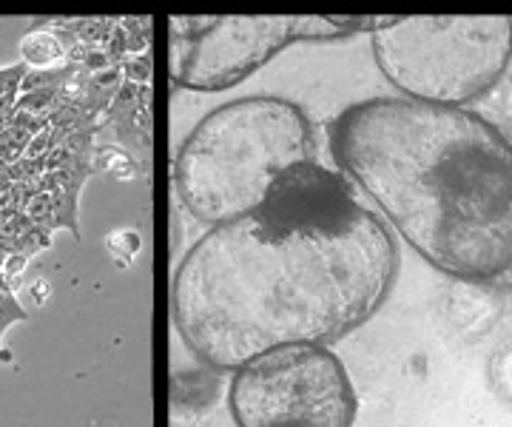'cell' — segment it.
Listing matches in <instances>:
<instances>
[{"instance_id":"cell-1","label":"cell","mask_w":512,"mask_h":427,"mask_svg":"<svg viewBox=\"0 0 512 427\" xmlns=\"http://www.w3.org/2000/svg\"><path fill=\"white\" fill-rule=\"evenodd\" d=\"M396 277L387 225L345 177L305 163L259 211L188 248L171 316L194 356L237 371L274 348L339 342L382 308Z\"/></svg>"},{"instance_id":"cell-2","label":"cell","mask_w":512,"mask_h":427,"mask_svg":"<svg viewBox=\"0 0 512 427\" xmlns=\"http://www.w3.org/2000/svg\"><path fill=\"white\" fill-rule=\"evenodd\" d=\"M330 154L441 274L493 285L512 265V143L484 114L370 97L330 123Z\"/></svg>"},{"instance_id":"cell-3","label":"cell","mask_w":512,"mask_h":427,"mask_svg":"<svg viewBox=\"0 0 512 427\" xmlns=\"http://www.w3.org/2000/svg\"><path fill=\"white\" fill-rule=\"evenodd\" d=\"M316 163L308 114L274 94H251L208 112L177 154L188 211L214 225L248 217L299 166Z\"/></svg>"},{"instance_id":"cell-4","label":"cell","mask_w":512,"mask_h":427,"mask_svg":"<svg viewBox=\"0 0 512 427\" xmlns=\"http://www.w3.org/2000/svg\"><path fill=\"white\" fill-rule=\"evenodd\" d=\"M370 46L407 100L464 109L510 72L512 18H382Z\"/></svg>"},{"instance_id":"cell-5","label":"cell","mask_w":512,"mask_h":427,"mask_svg":"<svg viewBox=\"0 0 512 427\" xmlns=\"http://www.w3.org/2000/svg\"><path fill=\"white\" fill-rule=\"evenodd\" d=\"M382 18H171L168 77L191 92H225L299 40H345Z\"/></svg>"},{"instance_id":"cell-6","label":"cell","mask_w":512,"mask_h":427,"mask_svg":"<svg viewBox=\"0 0 512 427\" xmlns=\"http://www.w3.org/2000/svg\"><path fill=\"white\" fill-rule=\"evenodd\" d=\"M228 405L237 427H353L356 393L322 345H285L234 371Z\"/></svg>"},{"instance_id":"cell-7","label":"cell","mask_w":512,"mask_h":427,"mask_svg":"<svg viewBox=\"0 0 512 427\" xmlns=\"http://www.w3.org/2000/svg\"><path fill=\"white\" fill-rule=\"evenodd\" d=\"M501 311H504L501 291H495L493 285H484V282H458L447 299L450 328L470 342L490 336L501 319Z\"/></svg>"},{"instance_id":"cell-8","label":"cell","mask_w":512,"mask_h":427,"mask_svg":"<svg viewBox=\"0 0 512 427\" xmlns=\"http://www.w3.org/2000/svg\"><path fill=\"white\" fill-rule=\"evenodd\" d=\"M20 55L29 69H55V63H60L66 52L52 29L35 26L26 38L20 40Z\"/></svg>"},{"instance_id":"cell-9","label":"cell","mask_w":512,"mask_h":427,"mask_svg":"<svg viewBox=\"0 0 512 427\" xmlns=\"http://www.w3.org/2000/svg\"><path fill=\"white\" fill-rule=\"evenodd\" d=\"M487 382L493 393L512 408V336H507L487 359Z\"/></svg>"},{"instance_id":"cell-10","label":"cell","mask_w":512,"mask_h":427,"mask_svg":"<svg viewBox=\"0 0 512 427\" xmlns=\"http://www.w3.org/2000/svg\"><path fill=\"white\" fill-rule=\"evenodd\" d=\"M498 86H501V100H498L501 106H498V112H501V120H504L498 129L504 131V137L512 143V75L501 77ZM498 86H495V89H498Z\"/></svg>"},{"instance_id":"cell-11","label":"cell","mask_w":512,"mask_h":427,"mask_svg":"<svg viewBox=\"0 0 512 427\" xmlns=\"http://www.w3.org/2000/svg\"><path fill=\"white\" fill-rule=\"evenodd\" d=\"M493 288L495 291H501V294H512V265L504 271V274H501V277L495 279Z\"/></svg>"}]
</instances>
